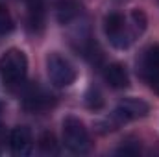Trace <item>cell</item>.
<instances>
[{
	"label": "cell",
	"instance_id": "cell-17",
	"mask_svg": "<svg viewBox=\"0 0 159 157\" xmlns=\"http://www.w3.org/2000/svg\"><path fill=\"white\" fill-rule=\"evenodd\" d=\"M2 141H4V129H2V126H0V146H2Z\"/></svg>",
	"mask_w": 159,
	"mask_h": 157
},
{
	"label": "cell",
	"instance_id": "cell-12",
	"mask_svg": "<svg viewBox=\"0 0 159 157\" xmlns=\"http://www.w3.org/2000/svg\"><path fill=\"white\" fill-rule=\"evenodd\" d=\"M85 104H87L89 109H94V111L100 109V107L104 105V98H102L100 91L94 89V87H91V89L85 92Z\"/></svg>",
	"mask_w": 159,
	"mask_h": 157
},
{
	"label": "cell",
	"instance_id": "cell-3",
	"mask_svg": "<svg viewBox=\"0 0 159 157\" xmlns=\"http://www.w3.org/2000/svg\"><path fill=\"white\" fill-rule=\"evenodd\" d=\"M63 142L74 154H87L91 148L89 133L83 122L76 117H67L63 120Z\"/></svg>",
	"mask_w": 159,
	"mask_h": 157
},
{
	"label": "cell",
	"instance_id": "cell-8",
	"mask_svg": "<svg viewBox=\"0 0 159 157\" xmlns=\"http://www.w3.org/2000/svg\"><path fill=\"white\" fill-rule=\"evenodd\" d=\"M139 74L143 76L144 81L159 74V44H154L143 52L139 59Z\"/></svg>",
	"mask_w": 159,
	"mask_h": 157
},
{
	"label": "cell",
	"instance_id": "cell-11",
	"mask_svg": "<svg viewBox=\"0 0 159 157\" xmlns=\"http://www.w3.org/2000/svg\"><path fill=\"white\" fill-rule=\"evenodd\" d=\"M104 78L113 89H126L129 85V76L120 63H111L104 69Z\"/></svg>",
	"mask_w": 159,
	"mask_h": 157
},
{
	"label": "cell",
	"instance_id": "cell-4",
	"mask_svg": "<svg viewBox=\"0 0 159 157\" xmlns=\"http://www.w3.org/2000/svg\"><path fill=\"white\" fill-rule=\"evenodd\" d=\"M46 72L56 87H69L76 79V70L69 59L59 54H50L46 57Z\"/></svg>",
	"mask_w": 159,
	"mask_h": 157
},
{
	"label": "cell",
	"instance_id": "cell-2",
	"mask_svg": "<svg viewBox=\"0 0 159 157\" xmlns=\"http://www.w3.org/2000/svg\"><path fill=\"white\" fill-rule=\"evenodd\" d=\"M146 113H148V104L146 102H143L139 98H126L117 105V109L100 124V128H104L102 131H113V129H119L122 124H126L129 120L144 117Z\"/></svg>",
	"mask_w": 159,
	"mask_h": 157
},
{
	"label": "cell",
	"instance_id": "cell-10",
	"mask_svg": "<svg viewBox=\"0 0 159 157\" xmlns=\"http://www.w3.org/2000/svg\"><path fill=\"white\" fill-rule=\"evenodd\" d=\"M56 17L61 24L72 22L81 11L80 0H56Z\"/></svg>",
	"mask_w": 159,
	"mask_h": 157
},
{
	"label": "cell",
	"instance_id": "cell-1",
	"mask_svg": "<svg viewBox=\"0 0 159 157\" xmlns=\"http://www.w3.org/2000/svg\"><path fill=\"white\" fill-rule=\"evenodd\" d=\"M28 72V59L22 50L9 48L0 57V78L6 87H17L20 85Z\"/></svg>",
	"mask_w": 159,
	"mask_h": 157
},
{
	"label": "cell",
	"instance_id": "cell-13",
	"mask_svg": "<svg viewBox=\"0 0 159 157\" xmlns=\"http://www.w3.org/2000/svg\"><path fill=\"white\" fill-rule=\"evenodd\" d=\"M11 30H13V19H11L9 11L4 6H0V35H6Z\"/></svg>",
	"mask_w": 159,
	"mask_h": 157
},
{
	"label": "cell",
	"instance_id": "cell-5",
	"mask_svg": "<svg viewBox=\"0 0 159 157\" xmlns=\"http://www.w3.org/2000/svg\"><path fill=\"white\" fill-rule=\"evenodd\" d=\"M104 30H106V35H107L109 43L115 48L124 50V48L129 46L133 34L129 32V28H128V24H126V20H124V17L120 13H109L106 17Z\"/></svg>",
	"mask_w": 159,
	"mask_h": 157
},
{
	"label": "cell",
	"instance_id": "cell-15",
	"mask_svg": "<svg viewBox=\"0 0 159 157\" xmlns=\"http://www.w3.org/2000/svg\"><path fill=\"white\" fill-rule=\"evenodd\" d=\"M39 148L44 154H50V152H56V139L50 135V133H44L39 139Z\"/></svg>",
	"mask_w": 159,
	"mask_h": 157
},
{
	"label": "cell",
	"instance_id": "cell-6",
	"mask_svg": "<svg viewBox=\"0 0 159 157\" xmlns=\"http://www.w3.org/2000/svg\"><path fill=\"white\" fill-rule=\"evenodd\" d=\"M50 102H52V96L39 85H30L24 92V98H22V105L30 113L44 111L46 107H50Z\"/></svg>",
	"mask_w": 159,
	"mask_h": 157
},
{
	"label": "cell",
	"instance_id": "cell-9",
	"mask_svg": "<svg viewBox=\"0 0 159 157\" xmlns=\"http://www.w3.org/2000/svg\"><path fill=\"white\" fill-rule=\"evenodd\" d=\"M26 20L32 32H41L44 26V0H24Z\"/></svg>",
	"mask_w": 159,
	"mask_h": 157
},
{
	"label": "cell",
	"instance_id": "cell-14",
	"mask_svg": "<svg viewBox=\"0 0 159 157\" xmlns=\"http://www.w3.org/2000/svg\"><path fill=\"white\" fill-rule=\"evenodd\" d=\"M131 20H133V35L143 34L144 28H146V17H144V13L139 11V9H135L131 13Z\"/></svg>",
	"mask_w": 159,
	"mask_h": 157
},
{
	"label": "cell",
	"instance_id": "cell-16",
	"mask_svg": "<svg viewBox=\"0 0 159 157\" xmlns=\"http://www.w3.org/2000/svg\"><path fill=\"white\" fill-rule=\"evenodd\" d=\"M146 83L150 85V89H154V91H156V92L159 94V74H156V76H152V78L148 79Z\"/></svg>",
	"mask_w": 159,
	"mask_h": 157
},
{
	"label": "cell",
	"instance_id": "cell-7",
	"mask_svg": "<svg viewBox=\"0 0 159 157\" xmlns=\"http://www.w3.org/2000/svg\"><path fill=\"white\" fill-rule=\"evenodd\" d=\"M9 146H11V152L15 155H30L32 148H34V139H32V131L26 128V126H19L11 131L9 135Z\"/></svg>",
	"mask_w": 159,
	"mask_h": 157
}]
</instances>
